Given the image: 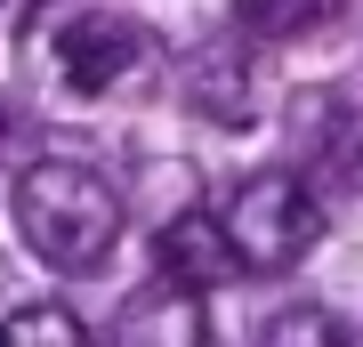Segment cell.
<instances>
[{"mask_svg": "<svg viewBox=\"0 0 363 347\" xmlns=\"http://www.w3.org/2000/svg\"><path fill=\"white\" fill-rule=\"evenodd\" d=\"M154 267L169 275V283H186V291H210V283L234 275V250H226V234H218L210 210H186V219H169L154 234Z\"/></svg>", "mask_w": 363, "mask_h": 347, "instance_id": "cell-5", "label": "cell"}, {"mask_svg": "<svg viewBox=\"0 0 363 347\" xmlns=\"http://www.w3.org/2000/svg\"><path fill=\"white\" fill-rule=\"evenodd\" d=\"M259 347H355V339H347V323H339L331 307H283L259 331Z\"/></svg>", "mask_w": 363, "mask_h": 347, "instance_id": "cell-8", "label": "cell"}, {"mask_svg": "<svg viewBox=\"0 0 363 347\" xmlns=\"http://www.w3.org/2000/svg\"><path fill=\"white\" fill-rule=\"evenodd\" d=\"M234 16H242L259 40H298V33L331 25V16H339V0H234Z\"/></svg>", "mask_w": 363, "mask_h": 347, "instance_id": "cell-6", "label": "cell"}, {"mask_svg": "<svg viewBox=\"0 0 363 347\" xmlns=\"http://www.w3.org/2000/svg\"><path fill=\"white\" fill-rule=\"evenodd\" d=\"M9 210H16L25 250L49 258V267H65V275L97 267V258L113 250V234H121V194L105 186L89 162H65V154L33 162L25 178H16V194H9Z\"/></svg>", "mask_w": 363, "mask_h": 347, "instance_id": "cell-1", "label": "cell"}, {"mask_svg": "<svg viewBox=\"0 0 363 347\" xmlns=\"http://www.w3.org/2000/svg\"><path fill=\"white\" fill-rule=\"evenodd\" d=\"M113 347H210V291H186L169 275L130 291L113 315Z\"/></svg>", "mask_w": 363, "mask_h": 347, "instance_id": "cell-4", "label": "cell"}, {"mask_svg": "<svg viewBox=\"0 0 363 347\" xmlns=\"http://www.w3.org/2000/svg\"><path fill=\"white\" fill-rule=\"evenodd\" d=\"M25 65L49 73V89L65 97H105L145 65V33L113 0H40L25 25Z\"/></svg>", "mask_w": 363, "mask_h": 347, "instance_id": "cell-2", "label": "cell"}, {"mask_svg": "<svg viewBox=\"0 0 363 347\" xmlns=\"http://www.w3.org/2000/svg\"><path fill=\"white\" fill-rule=\"evenodd\" d=\"M218 234H226L234 267L283 275V267H298V258L323 243V202H315L307 178H291V170H250V178L226 194Z\"/></svg>", "mask_w": 363, "mask_h": 347, "instance_id": "cell-3", "label": "cell"}, {"mask_svg": "<svg viewBox=\"0 0 363 347\" xmlns=\"http://www.w3.org/2000/svg\"><path fill=\"white\" fill-rule=\"evenodd\" d=\"M323 178L347 186V194H363V114H339L323 129Z\"/></svg>", "mask_w": 363, "mask_h": 347, "instance_id": "cell-9", "label": "cell"}, {"mask_svg": "<svg viewBox=\"0 0 363 347\" xmlns=\"http://www.w3.org/2000/svg\"><path fill=\"white\" fill-rule=\"evenodd\" d=\"M0 347H89L73 307H57V299H40V307H16L0 323Z\"/></svg>", "mask_w": 363, "mask_h": 347, "instance_id": "cell-7", "label": "cell"}]
</instances>
